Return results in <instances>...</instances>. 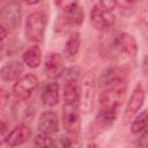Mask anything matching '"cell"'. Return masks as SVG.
I'll return each mask as SVG.
<instances>
[{"instance_id":"cell-10","label":"cell","mask_w":148,"mask_h":148,"mask_svg":"<svg viewBox=\"0 0 148 148\" xmlns=\"http://www.w3.org/2000/svg\"><path fill=\"white\" fill-rule=\"evenodd\" d=\"M62 15L59 16L58 28H72V27H80L83 23L84 12L83 9L76 3L66 9H62Z\"/></svg>"},{"instance_id":"cell-28","label":"cell","mask_w":148,"mask_h":148,"mask_svg":"<svg viewBox=\"0 0 148 148\" xmlns=\"http://www.w3.org/2000/svg\"><path fill=\"white\" fill-rule=\"evenodd\" d=\"M59 145H60L61 147H71V146L73 145V142L71 141V139H68V138H66V136H61V138L59 139Z\"/></svg>"},{"instance_id":"cell-5","label":"cell","mask_w":148,"mask_h":148,"mask_svg":"<svg viewBox=\"0 0 148 148\" xmlns=\"http://www.w3.org/2000/svg\"><path fill=\"white\" fill-rule=\"evenodd\" d=\"M38 86V79L34 74H27L24 76H21L13 86V95L16 101H25L28 99L35 89Z\"/></svg>"},{"instance_id":"cell-26","label":"cell","mask_w":148,"mask_h":148,"mask_svg":"<svg viewBox=\"0 0 148 148\" xmlns=\"http://www.w3.org/2000/svg\"><path fill=\"white\" fill-rule=\"evenodd\" d=\"M54 3L60 7L61 9H66L73 5H76L77 3V0H54Z\"/></svg>"},{"instance_id":"cell-18","label":"cell","mask_w":148,"mask_h":148,"mask_svg":"<svg viewBox=\"0 0 148 148\" xmlns=\"http://www.w3.org/2000/svg\"><path fill=\"white\" fill-rule=\"evenodd\" d=\"M40 99L46 106H54L59 102V84L57 82L47 83L40 94Z\"/></svg>"},{"instance_id":"cell-6","label":"cell","mask_w":148,"mask_h":148,"mask_svg":"<svg viewBox=\"0 0 148 148\" xmlns=\"http://www.w3.org/2000/svg\"><path fill=\"white\" fill-rule=\"evenodd\" d=\"M90 22L94 28L103 31L113 25L114 15L112 14V10H109L101 3H97L90 10Z\"/></svg>"},{"instance_id":"cell-4","label":"cell","mask_w":148,"mask_h":148,"mask_svg":"<svg viewBox=\"0 0 148 148\" xmlns=\"http://www.w3.org/2000/svg\"><path fill=\"white\" fill-rule=\"evenodd\" d=\"M61 120L64 130L71 135H77L81 130V120L79 105L65 103L61 111Z\"/></svg>"},{"instance_id":"cell-23","label":"cell","mask_w":148,"mask_h":148,"mask_svg":"<svg viewBox=\"0 0 148 148\" xmlns=\"http://www.w3.org/2000/svg\"><path fill=\"white\" fill-rule=\"evenodd\" d=\"M34 143L36 146H38V147H54L57 145L54 142V140L50 136V134L43 133V132H40L38 135L35 136Z\"/></svg>"},{"instance_id":"cell-7","label":"cell","mask_w":148,"mask_h":148,"mask_svg":"<svg viewBox=\"0 0 148 148\" xmlns=\"http://www.w3.org/2000/svg\"><path fill=\"white\" fill-rule=\"evenodd\" d=\"M118 116V110H111V109H99L98 113L95 118L94 124L91 125V128L89 130L90 138L96 136L101 132L108 130L111 127Z\"/></svg>"},{"instance_id":"cell-3","label":"cell","mask_w":148,"mask_h":148,"mask_svg":"<svg viewBox=\"0 0 148 148\" xmlns=\"http://www.w3.org/2000/svg\"><path fill=\"white\" fill-rule=\"evenodd\" d=\"M21 18L22 10L17 1H8L2 6L0 12V21L2 27L8 30H14L20 25Z\"/></svg>"},{"instance_id":"cell-15","label":"cell","mask_w":148,"mask_h":148,"mask_svg":"<svg viewBox=\"0 0 148 148\" xmlns=\"http://www.w3.org/2000/svg\"><path fill=\"white\" fill-rule=\"evenodd\" d=\"M38 130L39 132L53 134L59 131V119L56 112L45 111L40 114L38 120Z\"/></svg>"},{"instance_id":"cell-16","label":"cell","mask_w":148,"mask_h":148,"mask_svg":"<svg viewBox=\"0 0 148 148\" xmlns=\"http://www.w3.org/2000/svg\"><path fill=\"white\" fill-rule=\"evenodd\" d=\"M80 97H81V87L79 86L77 79L65 80V86H64L65 103L80 106Z\"/></svg>"},{"instance_id":"cell-9","label":"cell","mask_w":148,"mask_h":148,"mask_svg":"<svg viewBox=\"0 0 148 148\" xmlns=\"http://www.w3.org/2000/svg\"><path fill=\"white\" fill-rule=\"evenodd\" d=\"M94 98H95V79H94V74L89 73L84 76L83 82L81 84L80 106L84 113H90L92 111Z\"/></svg>"},{"instance_id":"cell-22","label":"cell","mask_w":148,"mask_h":148,"mask_svg":"<svg viewBox=\"0 0 148 148\" xmlns=\"http://www.w3.org/2000/svg\"><path fill=\"white\" fill-rule=\"evenodd\" d=\"M118 77H124L123 72L117 67H109V68L104 69L102 72V74H101V76H99V81H98L99 82V87L105 84L106 82L112 81V80L118 79Z\"/></svg>"},{"instance_id":"cell-25","label":"cell","mask_w":148,"mask_h":148,"mask_svg":"<svg viewBox=\"0 0 148 148\" xmlns=\"http://www.w3.org/2000/svg\"><path fill=\"white\" fill-rule=\"evenodd\" d=\"M136 145L139 147H148V127L145 131H142L141 135L136 141Z\"/></svg>"},{"instance_id":"cell-27","label":"cell","mask_w":148,"mask_h":148,"mask_svg":"<svg viewBox=\"0 0 148 148\" xmlns=\"http://www.w3.org/2000/svg\"><path fill=\"white\" fill-rule=\"evenodd\" d=\"M101 5L104 6L105 8H108L109 10H112L117 6L114 0H101Z\"/></svg>"},{"instance_id":"cell-14","label":"cell","mask_w":148,"mask_h":148,"mask_svg":"<svg viewBox=\"0 0 148 148\" xmlns=\"http://www.w3.org/2000/svg\"><path fill=\"white\" fill-rule=\"evenodd\" d=\"M24 71L23 62L20 60H10L6 62L0 71V76L2 81L9 82L14 80H18Z\"/></svg>"},{"instance_id":"cell-12","label":"cell","mask_w":148,"mask_h":148,"mask_svg":"<svg viewBox=\"0 0 148 148\" xmlns=\"http://www.w3.org/2000/svg\"><path fill=\"white\" fill-rule=\"evenodd\" d=\"M145 97H146V92H145L142 84L141 83L136 84L135 88L133 89L132 95L130 97V101L127 103V106L125 110V119L132 118L142 108L143 102H145Z\"/></svg>"},{"instance_id":"cell-20","label":"cell","mask_w":148,"mask_h":148,"mask_svg":"<svg viewBox=\"0 0 148 148\" xmlns=\"http://www.w3.org/2000/svg\"><path fill=\"white\" fill-rule=\"evenodd\" d=\"M22 59H23V62L28 65V67L36 68L42 62V51L37 45L31 46L23 53Z\"/></svg>"},{"instance_id":"cell-30","label":"cell","mask_w":148,"mask_h":148,"mask_svg":"<svg viewBox=\"0 0 148 148\" xmlns=\"http://www.w3.org/2000/svg\"><path fill=\"white\" fill-rule=\"evenodd\" d=\"M24 2H27L28 5H35V3H38V2H40L42 0H23Z\"/></svg>"},{"instance_id":"cell-1","label":"cell","mask_w":148,"mask_h":148,"mask_svg":"<svg viewBox=\"0 0 148 148\" xmlns=\"http://www.w3.org/2000/svg\"><path fill=\"white\" fill-rule=\"evenodd\" d=\"M102 91L98 97L99 109L119 110L127 89V83L124 77H118L101 86Z\"/></svg>"},{"instance_id":"cell-11","label":"cell","mask_w":148,"mask_h":148,"mask_svg":"<svg viewBox=\"0 0 148 148\" xmlns=\"http://www.w3.org/2000/svg\"><path fill=\"white\" fill-rule=\"evenodd\" d=\"M65 72L64 57L60 53L51 52L44 60V73L49 79H58Z\"/></svg>"},{"instance_id":"cell-13","label":"cell","mask_w":148,"mask_h":148,"mask_svg":"<svg viewBox=\"0 0 148 148\" xmlns=\"http://www.w3.org/2000/svg\"><path fill=\"white\" fill-rule=\"evenodd\" d=\"M30 136H31V130L27 125L20 124L17 126H15L7 134L5 142L10 147H17V146L25 143L30 139Z\"/></svg>"},{"instance_id":"cell-24","label":"cell","mask_w":148,"mask_h":148,"mask_svg":"<svg viewBox=\"0 0 148 148\" xmlns=\"http://www.w3.org/2000/svg\"><path fill=\"white\" fill-rule=\"evenodd\" d=\"M116 1V5L120 8H124V9H128L131 7H133L136 2L141 1V0H114Z\"/></svg>"},{"instance_id":"cell-17","label":"cell","mask_w":148,"mask_h":148,"mask_svg":"<svg viewBox=\"0 0 148 148\" xmlns=\"http://www.w3.org/2000/svg\"><path fill=\"white\" fill-rule=\"evenodd\" d=\"M119 51L120 56H126L128 58H134L138 53V44L134 37L126 32L119 34Z\"/></svg>"},{"instance_id":"cell-2","label":"cell","mask_w":148,"mask_h":148,"mask_svg":"<svg viewBox=\"0 0 148 148\" xmlns=\"http://www.w3.org/2000/svg\"><path fill=\"white\" fill-rule=\"evenodd\" d=\"M47 25V16L44 12L31 13L25 21V37L32 43L43 40Z\"/></svg>"},{"instance_id":"cell-21","label":"cell","mask_w":148,"mask_h":148,"mask_svg":"<svg viewBox=\"0 0 148 148\" xmlns=\"http://www.w3.org/2000/svg\"><path fill=\"white\" fill-rule=\"evenodd\" d=\"M147 127H148V111L145 110V111L140 112L134 118V120L132 121V125H131V131H132V133L138 134V133L145 131Z\"/></svg>"},{"instance_id":"cell-8","label":"cell","mask_w":148,"mask_h":148,"mask_svg":"<svg viewBox=\"0 0 148 148\" xmlns=\"http://www.w3.org/2000/svg\"><path fill=\"white\" fill-rule=\"evenodd\" d=\"M119 34V31L112 30L111 27L103 30V35L101 36V50L104 56L110 58H117L120 56Z\"/></svg>"},{"instance_id":"cell-19","label":"cell","mask_w":148,"mask_h":148,"mask_svg":"<svg viewBox=\"0 0 148 148\" xmlns=\"http://www.w3.org/2000/svg\"><path fill=\"white\" fill-rule=\"evenodd\" d=\"M80 44H81L80 34L77 31L72 32L66 40V44L64 47V57L67 60H73L80 50Z\"/></svg>"},{"instance_id":"cell-29","label":"cell","mask_w":148,"mask_h":148,"mask_svg":"<svg viewBox=\"0 0 148 148\" xmlns=\"http://www.w3.org/2000/svg\"><path fill=\"white\" fill-rule=\"evenodd\" d=\"M142 72H143L145 75L148 76V54L142 60Z\"/></svg>"}]
</instances>
